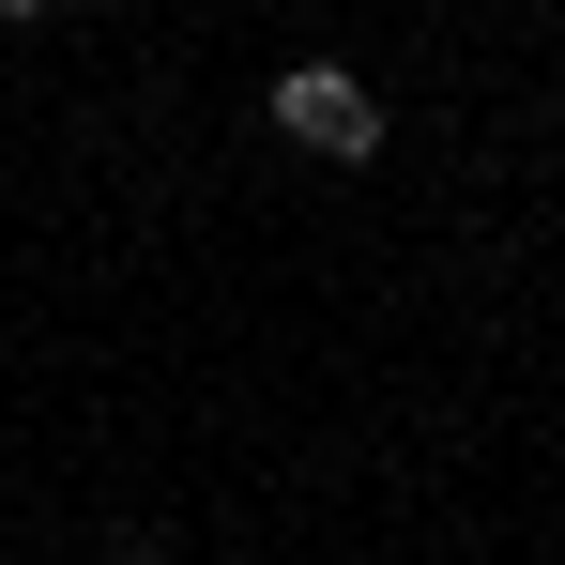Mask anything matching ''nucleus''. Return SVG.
Here are the masks:
<instances>
[{
  "instance_id": "obj_1",
  "label": "nucleus",
  "mask_w": 565,
  "mask_h": 565,
  "mask_svg": "<svg viewBox=\"0 0 565 565\" xmlns=\"http://www.w3.org/2000/svg\"><path fill=\"white\" fill-rule=\"evenodd\" d=\"M276 122L306 138V153H337V169H352V153L382 138V122H367V93H352L337 62H290V77H276Z\"/></svg>"
}]
</instances>
